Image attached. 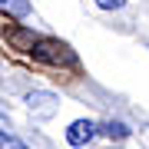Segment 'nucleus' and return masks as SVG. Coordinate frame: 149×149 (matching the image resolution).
<instances>
[{
	"label": "nucleus",
	"mask_w": 149,
	"mask_h": 149,
	"mask_svg": "<svg viewBox=\"0 0 149 149\" xmlns=\"http://www.w3.org/2000/svg\"><path fill=\"white\" fill-rule=\"evenodd\" d=\"M96 7H100V10H119L123 3H126V0H93Z\"/></svg>",
	"instance_id": "obj_6"
},
{
	"label": "nucleus",
	"mask_w": 149,
	"mask_h": 149,
	"mask_svg": "<svg viewBox=\"0 0 149 149\" xmlns=\"http://www.w3.org/2000/svg\"><path fill=\"white\" fill-rule=\"evenodd\" d=\"M100 133L106 136V139H129V126H126V123L109 119V123H103V126H100Z\"/></svg>",
	"instance_id": "obj_3"
},
{
	"label": "nucleus",
	"mask_w": 149,
	"mask_h": 149,
	"mask_svg": "<svg viewBox=\"0 0 149 149\" xmlns=\"http://www.w3.org/2000/svg\"><path fill=\"white\" fill-rule=\"evenodd\" d=\"M0 149H27V143H20L17 136H10V133L3 129V139H0Z\"/></svg>",
	"instance_id": "obj_5"
},
{
	"label": "nucleus",
	"mask_w": 149,
	"mask_h": 149,
	"mask_svg": "<svg viewBox=\"0 0 149 149\" xmlns=\"http://www.w3.org/2000/svg\"><path fill=\"white\" fill-rule=\"evenodd\" d=\"M3 13L7 17H27L30 13V3H27V0H3Z\"/></svg>",
	"instance_id": "obj_4"
},
{
	"label": "nucleus",
	"mask_w": 149,
	"mask_h": 149,
	"mask_svg": "<svg viewBox=\"0 0 149 149\" xmlns=\"http://www.w3.org/2000/svg\"><path fill=\"white\" fill-rule=\"evenodd\" d=\"M96 133H100V126H96L93 119H73L66 126V143L70 146H86Z\"/></svg>",
	"instance_id": "obj_2"
},
{
	"label": "nucleus",
	"mask_w": 149,
	"mask_h": 149,
	"mask_svg": "<svg viewBox=\"0 0 149 149\" xmlns=\"http://www.w3.org/2000/svg\"><path fill=\"white\" fill-rule=\"evenodd\" d=\"M3 43L13 50V53L27 56V60H33V63H40V66H50V70H76L80 66L76 53L63 40L33 33L30 27L17 23L13 17H7V13H3Z\"/></svg>",
	"instance_id": "obj_1"
}]
</instances>
